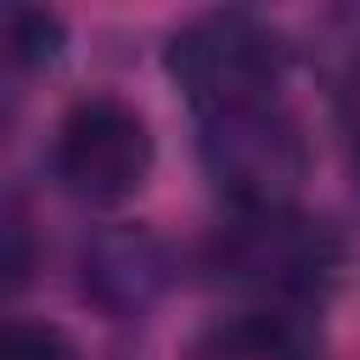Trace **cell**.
<instances>
[{"label": "cell", "instance_id": "cell-1", "mask_svg": "<svg viewBox=\"0 0 360 360\" xmlns=\"http://www.w3.org/2000/svg\"><path fill=\"white\" fill-rule=\"evenodd\" d=\"M163 68L202 118H219L264 101L281 68V39L248 11H202L169 39Z\"/></svg>", "mask_w": 360, "mask_h": 360}, {"label": "cell", "instance_id": "cell-2", "mask_svg": "<svg viewBox=\"0 0 360 360\" xmlns=\"http://www.w3.org/2000/svg\"><path fill=\"white\" fill-rule=\"evenodd\" d=\"M202 163L231 202H242L248 214H276L304 180V141L281 112L259 101L208 118Z\"/></svg>", "mask_w": 360, "mask_h": 360}, {"label": "cell", "instance_id": "cell-3", "mask_svg": "<svg viewBox=\"0 0 360 360\" xmlns=\"http://www.w3.org/2000/svg\"><path fill=\"white\" fill-rule=\"evenodd\" d=\"M152 169L146 118L118 96H84L56 129V174L84 202H124Z\"/></svg>", "mask_w": 360, "mask_h": 360}, {"label": "cell", "instance_id": "cell-4", "mask_svg": "<svg viewBox=\"0 0 360 360\" xmlns=\"http://www.w3.org/2000/svg\"><path fill=\"white\" fill-rule=\"evenodd\" d=\"M62 39V22L45 17V11H0V56H51Z\"/></svg>", "mask_w": 360, "mask_h": 360}, {"label": "cell", "instance_id": "cell-5", "mask_svg": "<svg viewBox=\"0 0 360 360\" xmlns=\"http://www.w3.org/2000/svg\"><path fill=\"white\" fill-rule=\"evenodd\" d=\"M0 360H73V343L56 326L11 321V326H0Z\"/></svg>", "mask_w": 360, "mask_h": 360}]
</instances>
